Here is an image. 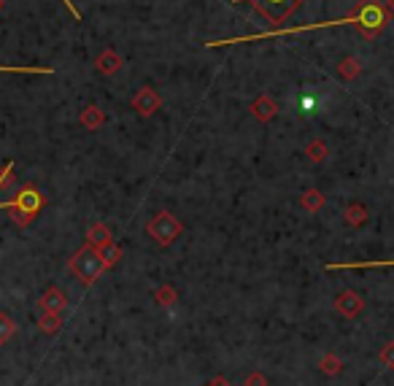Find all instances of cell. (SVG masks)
Returning a JSON list of instances; mask_svg holds the SVG:
<instances>
[{"mask_svg":"<svg viewBox=\"0 0 394 386\" xmlns=\"http://www.w3.org/2000/svg\"><path fill=\"white\" fill-rule=\"evenodd\" d=\"M389 22L386 8L378 0H362L356 6V11L343 17V20L330 22H313V24H303V27H281V30H270V33H257V36H238V38H225V41H208V49H219V46H232V43H254L265 41V38H284V36H297V33H308V30H321V27H356L365 38H375L378 33H384Z\"/></svg>","mask_w":394,"mask_h":386,"instance_id":"6da1fadb","label":"cell"},{"mask_svg":"<svg viewBox=\"0 0 394 386\" xmlns=\"http://www.w3.org/2000/svg\"><path fill=\"white\" fill-rule=\"evenodd\" d=\"M43 205H46V195H43L38 186L27 184V186H22L11 200H0V211H8L17 227H30V224L36 222V216L41 214Z\"/></svg>","mask_w":394,"mask_h":386,"instance_id":"7a4b0ae2","label":"cell"},{"mask_svg":"<svg viewBox=\"0 0 394 386\" xmlns=\"http://www.w3.org/2000/svg\"><path fill=\"white\" fill-rule=\"evenodd\" d=\"M105 270L103 260H100V254H98V248L89 244H84L73 257H70V273L82 281V284H95L98 279H100V273Z\"/></svg>","mask_w":394,"mask_h":386,"instance_id":"3957f363","label":"cell"},{"mask_svg":"<svg viewBox=\"0 0 394 386\" xmlns=\"http://www.w3.org/2000/svg\"><path fill=\"white\" fill-rule=\"evenodd\" d=\"M184 232V224L179 216H173L170 211H160L151 216V222L146 224V235L154 241L157 246H170L176 244Z\"/></svg>","mask_w":394,"mask_h":386,"instance_id":"277c9868","label":"cell"},{"mask_svg":"<svg viewBox=\"0 0 394 386\" xmlns=\"http://www.w3.org/2000/svg\"><path fill=\"white\" fill-rule=\"evenodd\" d=\"M232 3H251L275 27V24H284V22L289 20L305 0H232Z\"/></svg>","mask_w":394,"mask_h":386,"instance_id":"5b68a950","label":"cell"},{"mask_svg":"<svg viewBox=\"0 0 394 386\" xmlns=\"http://www.w3.org/2000/svg\"><path fill=\"white\" fill-rule=\"evenodd\" d=\"M130 105L141 114V117H154L160 108H162V98L154 87H141L132 98H130Z\"/></svg>","mask_w":394,"mask_h":386,"instance_id":"8992f818","label":"cell"},{"mask_svg":"<svg viewBox=\"0 0 394 386\" xmlns=\"http://www.w3.org/2000/svg\"><path fill=\"white\" fill-rule=\"evenodd\" d=\"M335 311H338L340 316H346V319H356V316L365 311V300H362L359 292L343 289V292L335 297Z\"/></svg>","mask_w":394,"mask_h":386,"instance_id":"52a82bcc","label":"cell"},{"mask_svg":"<svg viewBox=\"0 0 394 386\" xmlns=\"http://www.w3.org/2000/svg\"><path fill=\"white\" fill-rule=\"evenodd\" d=\"M38 308H41V313H63L65 308H68V297H65L57 286H52V289H46L41 297H38Z\"/></svg>","mask_w":394,"mask_h":386,"instance_id":"ba28073f","label":"cell"},{"mask_svg":"<svg viewBox=\"0 0 394 386\" xmlns=\"http://www.w3.org/2000/svg\"><path fill=\"white\" fill-rule=\"evenodd\" d=\"M251 117L254 119H259V122H270V119H275L278 117V103L273 101L270 95H259L257 101L251 103Z\"/></svg>","mask_w":394,"mask_h":386,"instance_id":"9c48e42d","label":"cell"},{"mask_svg":"<svg viewBox=\"0 0 394 386\" xmlns=\"http://www.w3.org/2000/svg\"><path fill=\"white\" fill-rule=\"evenodd\" d=\"M95 68H98L103 76H114V73H119V70H122V54H119V52H114V49H105V52L98 54Z\"/></svg>","mask_w":394,"mask_h":386,"instance_id":"30bf717a","label":"cell"},{"mask_svg":"<svg viewBox=\"0 0 394 386\" xmlns=\"http://www.w3.org/2000/svg\"><path fill=\"white\" fill-rule=\"evenodd\" d=\"M79 122H82L84 130H89V133H95V130H100L105 124V114L95 105V103H89L86 108H82V117H79Z\"/></svg>","mask_w":394,"mask_h":386,"instance_id":"8fae6325","label":"cell"},{"mask_svg":"<svg viewBox=\"0 0 394 386\" xmlns=\"http://www.w3.org/2000/svg\"><path fill=\"white\" fill-rule=\"evenodd\" d=\"M324 205H327V195L319 192V189H305V192L300 195V208L308 211V214H319Z\"/></svg>","mask_w":394,"mask_h":386,"instance_id":"7c38bea8","label":"cell"},{"mask_svg":"<svg viewBox=\"0 0 394 386\" xmlns=\"http://www.w3.org/2000/svg\"><path fill=\"white\" fill-rule=\"evenodd\" d=\"M343 219H346L349 227H365L368 219H370V211H368V205L365 203H351V205H346Z\"/></svg>","mask_w":394,"mask_h":386,"instance_id":"4fadbf2b","label":"cell"},{"mask_svg":"<svg viewBox=\"0 0 394 386\" xmlns=\"http://www.w3.org/2000/svg\"><path fill=\"white\" fill-rule=\"evenodd\" d=\"M108 241H114L111 238V230L105 227V224H89V230H86V244L95 246V248H100V246H105Z\"/></svg>","mask_w":394,"mask_h":386,"instance_id":"5bb4252c","label":"cell"},{"mask_svg":"<svg viewBox=\"0 0 394 386\" xmlns=\"http://www.w3.org/2000/svg\"><path fill=\"white\" fill-rule=\"evenodd\" d=\"M98 254H100L105 270H108V267H114V265L122 260V254H125V251H122V246L116 244V241H108L105 246H100V248H98Z\"/></svg>","mask_w":394,"mask_h":386,"instance_id":"9a60e30c","label":"cell"},{"mask_svg":"<svg viewBox=\"0 0 394 386\" xmlns=\"http://www.w3.org/2000/svg\"><path fill=\"white\" fill-rule=\"evenodd\" d=\"M359 73H362V65H359L356 57H343L340 65H338V76L346 79V82H354Z\"/></svg>","mask_w":394,"mask_h":386,"instance_id":"2e32d148","label":"cell"},{"mask_svg":"<svg viewBox=\"0 0 394 386\" xmlns=\"http://www.w3.org/2000/svg\"><path fill=\"white\" fill-rule=\"evenodd\" d=\"M319 370H321L324 376L335 378V376H340V370H343V359H340L338 354H324V357L319 359Z\"/></svg>","mask_w":394,"mask_h":386,"instance_id":"e0dca14e","label":"cell"},{"mask_svg":"<svg viewBox=\"0 0 394 386\" xmlns=\"http://www.w3.org/2000/svg\"><path fill=\"white\" fill-rule=\"evenodd\" d=\"M60 327H63V313H41L38 329L43 335H54V332H60Z\"/></svg>","mask_w":394,"mask_h":386,"instance_id":"ac0fdd59","label":"cell"},{"mask_svg":"<svg viewBox=\"0 0 394 386\" xmlns=\"http://www.w3.org/2000/svg\"><path fill=\"white\" fill-rule=\"evenodd\" d=\"M176 300H179V292H176V286H170V284L157 286V292H154V303H157V305L170 308V305H176Z\"/></svg>","mask_w":394,"mask_h":386,"instance_id":"d6986e66","label":"cell"},{"mask_svg":"<svg viewBox=\"0 0 394 386\" xmlns=\"http://www.w3.org/2000/svg\"><path fill=\"white\" fill-rule=\"evenodd\" d=\"M3 73H36V76H52V68H36V65H0Z\"/></svg>","mask_w":394,"mask_h":386,"instance_id":"ffe728a7","label":"cell"},{"mask_svg":"<svg viewBox=\"0 0 394 386\" xmlns=\"http://www.w3.org/2000/svg\"><path fill=\"white\" fill-rule=\"evenodd\" d=\"M305 154H308L311 163H324V160L330 157V149H327V143L324 141H311L308 146H305Z\"/></svg>","mask_w":394,"mask_h":386,"instance_id":"44dd1931","label":"cell"},{"mask_svg":"<svg viewBox=\"0 0 394 386\" xmlns=\"http://www.w3.org/2000/svg\"><path fill=\"white\" fill-rule=\"evenodd\" d=\"M17 335V322L8 313H0V346H6Z\"/></svg>","mask_w":394,"mask_h":386,"instance_id":"7402d4cb","label":"cell"},{"mask_svg":"<svg viewBox=\"0 0 394 386\" xmlns=\"http://www.w3.org/2000/svg\"><path fill=\"white\" fill-rule=\"evenodd\" d=\"M243 386H268V376H265V373H259V370H254V373L246 376Z\"/></svg>","mask_w":394,"mask_h":386,"instance_id":"603a6c76","label":"cell"},{"mask_svg":"<svg viewBox=\"0 0 394 386\" xmlns=\"http://www.w3.org/2000/svg\"><path fill=\"white\" fill-rule=\"evenodd\" d=\"M381 362L386 367H394V341H389V343L381 348Z\"/></svg>","mask_w":394,"mask_h":386,"instance_id":"cb8c5ba5","label":"cell"},{"mask_svg":"<svg viewBox=\"0 0 394 386\" xmlns=\"http://www.w3.org/2000/svg\"><path fill=\"white\" fill-rule=\"evenodd\" d=\"M63 3L68 6V11H70V17H73V20H76V22L82 20V11H79V8L73 6V0H63Z\"/></svg>","mask_w":394,"mask_h":386,"instance_id":"d4e9b609","label":"cell"},{"mask_svg":"<svg viewBox=\"0 0 394 386\" xmlns=\"http://www.w3.org/2000/svg\"><path fill=\"white\" fill-rule=\"evenodd\" d=\"M206 386H232V384H229L225 376H216V378H211V381H208Z\"/></svg>","mask_w":394,"mask_h":386,"instance_id":"484cf974","label":"cell"},{"mask_svg":"<svg viewBox=\"0 0 394 386\" xmlns=\"http://www.w3.org/2000/svg\"><path fill=\"white\" fill-rule=\"evenodd\" d=\"M386 14H392L394 17V0H386Z\"/></svg>","mask_w":394,"mask_h":386,"instance_id":"4316f807","label":"cell"},{"mask_svg":"<svg viewBox=\"0 0 394 386\" xmlns=\"http://www.w3.org/2000/svg\"><path fill=\"white\" fill-rule=\"evenodd\" d=\"M0 11H3V0H0Z\"/></svg>","mask_w":394,"mask_h":386,"instance_id":"83f0119b","label":"cell"},{"mask_svg":"<svg viewBox=\"0 0 394 386\" xmlns=\"http://www.w3.org/2000/svg\"><path fill=\"white\" fill-rule=\"evenodd\" d=\"M392 370H394V367H392Z\"/></svg>","mask_w":394,"mask_h":386,"instance_id":"f1b7e54d","label":"cell"}]
</instances>
